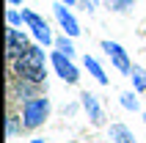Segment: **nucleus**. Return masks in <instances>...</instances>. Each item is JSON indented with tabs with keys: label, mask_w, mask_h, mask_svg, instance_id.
Returning <instances> with one entry per match:
<instances>
[{
	"label": "nucleus",
	"mask_w": 146,
	"mask_h": 143,
	"mask_svg": "<svg viewBox=\"0 0 146 143\" xmlns=\"http://www.w3.org/2000/svg\"><path fill=\"white\" fill-rule=\"evenodd\" d=\"M14 74L19 80L44 83V74H47V66H44V50H41V47H28L22 55L14 61Z\"/></svg>",
	"instance_id": "nucleus-1"
},
{
	"label": "nucleus",
	"mask_w": 146,
	"mask_h": 143,
	"mask_svg": "<svg viewBox=\"0 0 146 143\" xmlns=\"http://www.w3.org/2000/svg\"><path fill=\"white\" fill-rule=\"evenodd\" d=\"M47 116H50V99L47 96H33L22 107V127L25 129H36V127H41L47 121Z\"/></svg>",
	"instance_id": "nucleus-2"
},
{
	"label": "nucleus",
	"mask_w": 146,
	"mask_h": 143,
	"mask_svg": "<svg viewBox=\"0 0 146 143\" xmlns=\"http://www.w3.org/2000/svg\"><path fill=\"white\" fill-rule=\"evenodd\" d=\"M50 61H52V66H55V72H58V77L64 80V83L74 85V83L80 80V74H77V66L72 64V58L66 55V52H61V50H58V52H52V58H50Z\"/></svg>",
	"instance_id": "nucleus-3"
},
{
	"label": "nucleus",
	"mask_w": 146,
	"mask_h": 143,
	"mask_svg": "<svg viewBox=\"0 0 146 143\" xmlns=\"http://www.w3.org/2000/svg\"><path fill=\"white\" fill-rule=\"evenodd\" d=\"M6 36H8V39H6V58H8V61H17V58L25 52V50L31 47V44H28V36H25L22 30H17L14 25L8 28Z\"/></svg>",
	"instance_id": "nucleus-4"
},
{
	"label": "nucleus",
	"mask_w": 146,
	"mask_h": 143,
	"mask_svg": "<svg viewBox=\"0 0 146 143\" xmlns=\"http://www.w3.org/2000/svg\"><path fill=\"white\" fill-rule=\"evenodd\" d=\"M22 17H25V25H28V28L33 30V36H36V39H39L44 47L55 41V39H52V33H50V25L44 22L39 14H33V11H22Z\"/></svg>",
	"instance_id": "nucleus-5"
},
{
	"label": "nucleus",
	"mask_w": 146,
	"mask_h": 143,
	"mask_svg": "<svg viewBox=\"0 0 146 143\" xmlns=\"http://www.w3.org/2000/svg\"><path fill=\"white\" fill-rule=\"evenodd\" d=\"M102 50L108 52V58L113 61V66L121 74H130L132 72V64H130V58H127V52H124L121 44H116V41H102Z\"/></svg>",
	"instance_id": "nucleus-6"
},
{
	"label": "nucleus",
	"mask_w": 146,
	"mask_h": 143,
	"mask_svg": "<svg viewBox=\"0 0 146 143\" xmlns=\"http://www.w3.org/2000/svg\"><path fill=\"white\" fill-rule=\"evenodd\" d=\"M52 11H55L58 25L66 30V36H80V25H77V19H74L72 14H69V6H66V3H58V6H52Z\"/></svg>",
	"instance_id": "nucleus-7"
},
{
	"label": "nucleus",
	"mask_w": 146,
	"mask_h": 143,
	"mask_svg": "<svg viewBox=\"0 0 146 143\" xmlns=\"http://www.w3.org/2000/svg\"><path fill=\"white\" fill-rule=\"evenodd\" d=\"M83 107H86V113H88V119H91L94 127H102V124H105V113H102V107H99L94 94H88V91L83 94Z\"/></svg>",
	"instance_id": "nucleus-8"
},
{
	"label": "nucleus",
	"mask_w": 146,
	"mask_h": 143,
	"mask_svg": "<svg viewBox=\"0 0 146 143\" xmlns=\"http://www.w3.org/2000/svg\"><path fill=\"white\" fill-rule=\"evenodd\" d=\"M110 140H116V143H138L135 135H132V129H127L124 124H110Z\"/></svg>",
	"instance_id": "nucleus-9"
},
{
	"label": "nucleus",
	"mask_w": 146,
	"mask_h": 143,
	"mask_svg": "<svg viewBox=\"0 0 146 143\" xmlns=\"http://www.w3.org/2000/svg\"><path fill=\"white\" fill-rule=\"evenodd\" d=\"M86 69H88L91 74H94V80H97V83H102V85H108V74L102 72V66H99L97 61H94V58H88V55H86Z\"/></svg>",
	"instance_id": "nucleus-10"
},
{
	"label": "nucleus",
	"mask_w": 146,
	"mask_h": 143,
	"mask_svg": "<svg viewBox=\"0 0 146 143\" xmlns=\"http://www.w3.org/2000/svg\"><path fill=\"white\" fill-rule=\"evenodd\" d=\"M130 77H132V83H135V91H146V72L141 69V66H132Z\"/></svg>",
	"instance_id": "nucleus-11"
},
{
	"label": "nucleus",
	"mask_w": 146,
	"mask_h": 143,
	"mask_svg": "<svg viewBox=\"0 0 146 143\" xmlns=\"http://www.w3.org/2000/svg\"><path fill=\"white\" fill-rule=\"evenodd\" d=\"M121 105L127 107V110H132V113L138 110V99H135V94H132V91H124V94H121Z\"/></svg>",
	"instance_id": "nucleus-12"
},
{
	"label": "nucleus",
	"mask_w": 146,
	"mask_h": 143,
	"mask_svg": "<svg viewBox=\"0 0 146 143\" xmlns=\"http://www.w3.org/2000/svg\"><path fill=\"white\" fill-rule=\"evenodd\" d=\"M55 47L61 50V52H66V55H69V58L74 55V47H72V41L66 39V36H58V39H55Z\"/></svg>",
	"instance_id": "nucleus-13"
},
{
	"label": "nucleus",
	"mask_w": 146,
	"mask_h": 143,
	"mask_svg": "<svg viewBox=\"0 0 146 143\" xmlns=\"http://www.w3.org/2000/svg\"><path fill=\"white\" fill-rule=\"evenodd\" d=\"M108 6L113 8V11H130L135 6V0H108Z\"/></svg>",
	"instance_id": "nucleus-14"
},
{
	"label": "nucleus",
	"mask_w": 146,
	"mask_h": 143,
	"mask_svg": "<svg viewBox=\"0 0 146 143\" xmlns=\"http://www.w3.org/2000/svg\"><path fill=\"white\" fill-rule=\"evenodd\" d=\"M6 19H8V25H14V28H17L19 22H25V17H22V14H17V11H8Z\"/></svg>",
	"instance_id": "nucleus-15"
},
{
	"label": "nucleus",
	"mask_w": 146,
	"mask_h": 143,
	"mask_svg": "<svg viewBox=\"0 0 146 143\" xmlns=\"http://www.w3.org/2000/svg\"><path fill=\"white\" fill-rule=\"evenodd\" d=\"M17 132H19V124H17V119H8V138H14Z\"/></svg>",
	"instance_id": "nucleus-16"
},
{
	"label": "nucleus",
	"mask_w": 146,
	"mask_h": 143,
	"mask_svg": "<svg viewBox=\"0 0 146 143\" xmlns=\"http://www.w3.org/2000/svg\"><path fill=\"white\" fill-rule=\"evenodd\" d=\"M83 3H86V8H88V11H94V8H97V0H83Z\"/></svg>",
	"instance_id": "nucleus-17"
},
{
	"label": "nucleus",
	"mask_w": 146,
	"mask_h": 143,
	"mask_svg": "<svg viewBox=\"0 0 146 143\" xmlns=\"http://www.w3.org/2000/svg\"><path fill=\"white\" fill-rule=\"evenodd\" d=\"M8 3H11V6H19V3H22V0H8Z\"/></svg>",
	"instance_id": "nucleus-18"
},
{
	"label": "nucleus",
	"mask_w": 146,
	"mask_h": 143,
	"mask_svg": "<svg viewBox=\"0 0 146 143\" xmlns=\"http://www.w3.org/2000/svg\"><path fill=\"white\" fill-rule=\"evenodd\" d=\"M61 3H66V6H74V0H61Z\"/></svg>",
	"instance_id": "nucleus-19"
},
{
	"label": "nucleus",
	"mask_w": 146,
	"mask_h": 143,
	"mask_svg": "<svg viewBox=\"0 0 146 143\" xmlns=\"http://www.w3.org/2000/svg\"><path fill=\"white\" fill-rule=\"evenodd\" d=\"M31 143H44V140H31Z\"/></svg>",
	"instance_id": "nucleus-20"
},
{
	"label": "nucleus",
	"mask_w": 146,
	"mask_h": 143,
	"mask_svg": "<svg viewBox=\"0 0 146 143\" xmlns=\"http://www.w3.org/2000/svg\"><path fill=\"white\" fill-rule=\"evenodd\" d=\"M143 121H146V116H143Z\"/></svg>",
	"instance_id": "nucleus-21"
}]
</instances>
